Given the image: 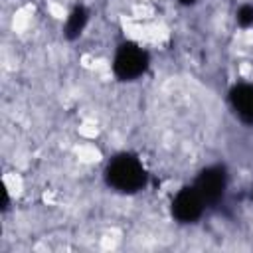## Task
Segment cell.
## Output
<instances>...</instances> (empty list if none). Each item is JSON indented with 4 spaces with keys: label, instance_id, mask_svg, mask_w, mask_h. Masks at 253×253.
Segmentation results:
<instances>
[{
    "label": "cell",
    "instance_id": "obj_1",
    "mask_svg": "<svg viewBox=\"0 0 253 253\" xmlns=\"http://www.w3.org/2000/svg\"><path fill=\"white\" fill-rule=\"evenodd\" d=\"M107 184L123 194H134L144 188L146 184V170L140 160L132 154H119L115 156L105 170Z\"/></svg>",
    "mask_w": 253,
    "mask_h": 253
},
{
    "label": "cell",
    "instance_id": "obj_2",
    "mask_svg": "<svg viewBox=\"0 0 253 253\" xmlns=\"http://www.w3.org/2000/svg\"><path fill=\"white\" fill-rule=\"evenodd\" d=\"M148 67V53L134 43H123L115 55L113 71L121 81H134Z\"/></svg>",
    "mask_w": 253,
    "mask_h": 253
},
{
    "label": "cell",
    "instance_id": "obj_3",
    "mask_svg": "<svg viewBox=\"0 0 253 253\" xmlns=\"http://www.w3.org/2000/svg\"><path fill=\"white\" fill-rule=\"evenodd\" d=\"M194 188L198 190V194L202 196V200L206 202V206H215L217 202L223 200L225 188H227V174L223 166H208L204 168L196 182Z\"/></svg>",
    "mask_w": 253,
    "mask_h": 253
},
{
    "label": "cell",
    "instance_id": "obj_4",
    "mask_svg": "<svg viewBox=\"0 0 253 253\" xmlns=\"http://www.w3.org/2000/svg\"><path fill=\"white\" fill-rule=\"evenodd\" d=\"M204 208L206 202L202 200V196L194 186L182 188L172 200V215L180 223H194L204 213Z\"/></svg>",
    "mask_w": 253,
    "mask_h": 253
},
{
    "label": "cell",
    "instance_id": "obj_5",
    "mask_svg": "<svg viewBox=\"0 0 253 253\" xmlns=\"http://www.w3.org/2000/svg\"><path fill=\"white\" fill-rule=\"evenodd\" d=\"M233 113L245 125H253V83H239L229 91Z\"/></svg>",
    "mask_w": 253,
    "mask_h": 253
},
{
    "label": "cell",
    "instance_id": "obj_6",
    "mask_svg": "<svg viewBox=\"0 0 253 253\" xmlns=\"http://www.w3.org/2000/svg\"><path fill=\"white\" fill-rule=\"evenodd\" d=\"M87 18H89V12L83 8V6H77L69 18H67V24H65V38L67 40H75L79 38V34L83 32L85 24H87Z\"/></svg>",
    "mask_w": 253,
    "mask_h": 253
},
{
    "label": "cell",
    "instance_id": "obj_7",
    "mask_svg": "<svg viewBox=\"0 0 253 253\" xmlns=\"http://www.w3.org/2000/svg\"><path fill=\"white\" fill-rule=\"evenodd\" d=\"M237 22H239V26H243V28H247V26L253 24V6H251V4H245V6H241V8L237 10Z\"/></svg>",
    "mask_w": 253,
    "mask_h": 253
},
{
    "label": "cell",
    "instance_id": "obj_8",
    "mask_svg": "<svg viewBox=\"0 0 253 253\" xmlns=\"http://www.w3.org/2000/svg\"><path fill=\"white\" fill-rule=\"evenodd\" d=\"M180 2H182V4H186V6H190V4H194L196 0H180Z\"/></svg>",
    "mask_w": 253,
    "mask_h": 253
},
{
    "label": "cell",
    "instance_id": "obj_9",
    "mask_svg": "<svg viewBox=\"0 0 253 253\" xmlns=\"http://www.w3.org/2000/svg\"><path fill=\"white\" fill-rule=\"evenodd\" d=\"M251 198H253V196H251Z\"/></svg>",
    "mask_w": 253,
    "mask_h": 253
}]
</instances>
